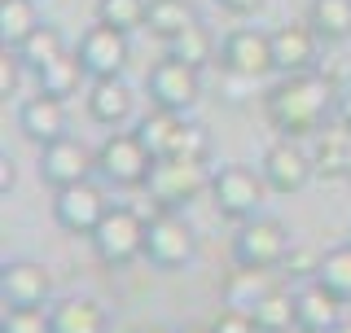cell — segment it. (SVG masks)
<instances>
[{
	"label": "cell",
	"mask_w": 351,
	"mask_h": 333,
	"mask_svg": "<svg viewBox=\"0 0 351 333\" xmlns=\"http://www.w3.org/2000/svg\"><path fill=\"white\" fill-rule=\"evenodd\" d=\"M329 97H334V84L316 71H303V75H285V79L268 92V119L281 136L299 140V136H312L321 132L325 114H329Z\"/></svg>",
	"instance_id": "obj_1"
},
{
	"label": "cell",
	"mask_w": 351,
	"mask_h": 333,
	"mask_svg": "<svg viewBox=\"0 0 351 333\" xmlns=\"http://www.w3.org/2000/svg\"><path fill=\"white\" fill-rule=\"evenodd\" d=\"M145 224L132 206H110L101 215V224L93 228V254L106 268H128L132 259H145Z\"/></svg>",
	"instance_id": "obj_2"
},
{
	"label": "cell",
	"mask_w": 351,
	"mask_h": 333,
	"mask_svg": "<svg viewBox=\"0 0 351 333\" xmlns=\"http://www.w3.org/2000/svg\"><path fill=\"white\" fill-rule=\"evenodd\" d=\"M202 188H211V171L197 158H154L145 193L158 202V210H180L189 206Z\"/></svg>",
	"instance_id": "obj_3"
},
{
	"label": "cell",
	"mask_w": 351,
	"mask_h": 333,
	"mask_svg": "<svg viewBox=\"0 0 351 333\" xmlns=\"http://www.w3.org/2000/svg\"><path fill=\"white\" fill-rule=\"evenodd\" d=\"M263 197H268L263 171H250V166H241V162H228V166H219V171H211V202L224 219L246 224L250 215H259Z\"/></svg>",
	"instance_id": "obj_4"
},
{
	"label": "cell",
	"mask_w": 351,
	"mask_h": 333,
	"mask_svg": "<svg viewBox=\"0 0 351 333\" xmlns=\"http://www.w3.org/2000/svg\"><path fill=\"white\" fill-rule=\"evenodd\" d=\"M149 166H154V153L145 149L141 132H114L97 149V175L114 188H145Z\"/></svg>",
	"instance_id": "obj_5"
},
{
	"label": "cell",
	"mask_w": 351,
	"mask_h": 333,
	"mask_svg": "<svg viewBox=\"0 0 351 333\" xmlns=\"http://www.w3.org/2000/svg\"><path fill=\"white\" fill-rule=\"evenodd\" d=\"M285 250H290V232L272 215H250L233 237V263L237 268L272 272V268L285 263Z\"/></svg>",
	"instance_id": "obj_6"
},
{
	"label": "cell",
	"mask_w": 351,
	"mask_h": 333,
	"mask_svg": "<svg viewBox=\"0 0 351 333\" xmlns=\"http://www.w3.org/2000/svg\"><path fill=\"white\" fill-rule=\"evenodd\" d=\"M145 92H149V101L158 106V110H189L197 106V97H202V79H197V66L189 62H180V58H162V62H154L149 66V75H145Z\"/></svg>",
	"instance_id": "obj_7"
},
{
	"label": "cell",
	"mask_w": 351,
	"mask_h": 333,
	"mask_svg": "<svg viewBox=\"0 0 351 333\" xmlns=\"http://www.w3.org/2000/svg\"><path fill=\"white\" fill-rule=\"evenodd\" d=\"M145 259L158 272H176L193 259V232L176 210H158L145 224Z\"/></svg>",
	"instance_id": "obj_8"
},
{
	"label": "cell",
	"mask_w": 351,
	"mask_h": 333,
	"mask_svg": "<svg viewBox=\"0 0 351 333\" xmlns=\"http://www.w3.org/2000/svg\"><path fill=\"white\" fill-rule=\"evenodd\" d=\"M219 62H224V71L237 75V79H263V75L277 71V62H272V36H263L255 27L228 31L224 49H219Z\"/></svg>",
	"instance_id": "obj_9"
},
{
	"label": "cell",
	"mask_w": 351,
	"mask_h": 333,
	"mask_svg": "<svg viewBox=\"0 0 351 333\" xmlns=\"http://www.w3.org/2000/svg\"><path fill=\"white\" fill-rule=\"evenodd\" d=\"M110 210V202L101 197V188L97 184H66V188H53V219L75 232V237H93V228L101 224V215Z\"/></svg>",
	"instance_id": "obj_10"
},
{
	"label": "cell",
	"mask_w": 351,
	"mask_h": 333,
	"mask_svg": "<svg viewBox=\"0 0 351 333\" xmlns=\"http://www.w3.org/2000/svg\"><path fill=\"white\" fill-rule=\"evenodd\" d=\"M97 171V153L80 145L75 136H58L49 145H40V180L49 188H66V184H80Z\"/></svg>",
	"instance_id": "obj_11"
},
{
	"label": "cell",
	"mask_w": 351,
	"mask_h": 333,
	"mask_svg": "<svg viewBox=\"0 0 351 333\" xmlns=\"http://www.w3.org/2000/svg\"><path fill=\"white\" fill-rule=\"evenodd\" d=\"M80 62L88 71V79H110V75H123L128 66V31L106 27V22H93V27L80 36Z\"/></svg>",
	"instance_id": "obj_12"
},
{
	"label": "cell",
	"mask_w": 351,
	"mask_h": 333,
	"mask_svg": "<svg viewBox=\"0 0 351 333\" xmlns=\"http://www.w3.org/2000/svg\"><path fill=\"white\" fill-rule=\"evenodd\" d=\"M259 171H263V180H268L272 193H299V188H307V180L316 175V162L307 158L290 136H281V140H272V145L263 149Z\"/></svg>",
	"instance_id": "obj_13"
},
{
	"label": "cell",
	"mask_w": 351,
	"mask_h": 333,
	"mask_svg": "<svg viewBox=\"0 0 351 333\" xmlns=\"http://www.w3.org/2000/svg\"><path fill=\"white\" fill-rule=\"evenodd\" d=\"M49 294H53V281L40 263H31V259L5 263V272H0V298H5V307H44Z\"/></svg>",
	"instance_id": "obj_14"
},
{
	"label": "cell",
	"mask_w": 351,
	"mask_h": 333,
	"mask_svg": "<svg viewBox=\"0 0 351 333\" xmlns=\"http://www.w3.org/2000/svg\"><path fill=\"white\" fill-rule=\"evenodd\" d=\"M316 49H321V40H316V31L307 27V22H285V27L272 31V62H277L281 75H303L316 66Z\"/></svg>",
	"instance_id": "obj_15"
},
{
	"label": "cell",
	"mask_w": 351,
	"mask_h": 333,
	"mask_svg": "<svg viewBox=\"0 0 351 333\" xmlns=\"http://www.w3.org/2000/svg\"><path fill=\"white\" fill-rule=\"evenodd\" d=\"M18 127L27 140H36V145H49V140L66 136V101L62 97H49V92H36L27 97L18 110Z\"/></svg>",
	"instance_id": "obj_16"
},
{
	"label": "cell",
	"mask_w": 351,
	"mask_h": 333,
	"mask_svg": "<svg viewBox=\"0 0 351 333\" xmlns=\"http://www.w3.org/2000/svg\"><path fill=\"white\" fill-rule=\"evenodd\" d=\"M338 303H343V298H334L321 281L303 285V290L294 294V329L299 333H329L343 320L338 316Z\"/></svg>",
	"instance_id": "obj_17"
},
{
	"label": "cell",
	"mask_w": 351,
	"mask_h": 333,
	"mask_svg": "<svg viewBox=\"0 0 351 333\" xmlns=\"http://www.w3.org/2000/svg\"><path fill=\"white\" fill-rule=\"evenodd\" d=\"M88 114H93L97 123H106V127L123 123L132 114V88L123 84V75L93 79V88H88Z\"/></svg>",
	"instance_id": "obj_18"
},
{
	"label": "cell",
	"mask_w": 351,
	"mask_h": 333,
	"mask_svg": "<svg viewBox=\"0 0 351 333\" xmlns=\"http://www.w3.org/2000/svg\"><path fill=\"white\" fill-rule=\"evenodd\" d=\"M184 123H189V119H184L180 110H158V106H154V114L141 119L136 132H141V140H145V149L154 153V158H171Z\"/></svg>",
	"instance_id": "obj_19"
},
{
	"label": "cell",
	"mask_w": 351,
	"mask_h": 333,
	"mask_svg": "<svg viewBox=\"0 0 351 333\" xmlns=\"http://www.w3.org/2000/svg\"><path fill=\"white\" fill-rule=\"evenodd\" d=\"M53 333H106V312L93 298H62L49 312Z\"/></svg>",
	"instance_id": "obj_20"
},
{
	"label": "cell",
	"mask_w": 351,
	"mask_h": 333,
	"mask_svg": "<svg viewBox=\"0 0 351 333\" xmlns=\"http://www.w3.org/2000/svg\"><path fill=\"white\" fill-rule=\"evenodd\" d=\"M307 27L316 31L321 44L351 40V0H312L307 5Z\"/></svg>",
	"instance_id": "obj_21"
},
{
	"label": "cell",
	"mask_w": 351,
	"mask_h": 333,
	"mask_svg": "<svg viewBox=\"0 0 351 333\" xmlns=\"http://www.w3.org/2000/svg\"><path fill=\"white\" fill-rule=\"evenodd\" d=\"M88 79V71H84V62H80V53H62L58 62H49L44 71L36 75V84H40V92H49V97H75L80 92V84Z\"/></svg>",
	"instance_id": "obj_22"
},
{
	"label": "cell",
	"mask_w": 351,
	"mask_h": 333,
	"mask_svg": "<svg viewBox=\"0 0 351 333\" xmlns=\"http://www.w3.org/2000/svg\"><path fill=\"white\" fill-rule=\"evenodd\" d=\"M193 22L197 18H193L189 0H149V9H145V31L158 36V40H176L180 31H189Z\"/></svg>",
	"instance_id": "obj_23"
},
{
	"label": "cell",
	"mask_w": 351,
	"mask_h": 333,
	"mask_svg": "<svg viewBox=\"0 0 351 333\" xmlns=\"http://www.w3.org/2000/svg\"><path fill=\"white\" fill-rule=\"evenodd\" d=\"M14 53H18V62L27 66L31 75H40L49 62H58L62 53H66V44H62V31H58V27H36V31H31V36L14 49Z\"/></svg>",
	"instance_id": "obj_24"
},
{
	"label": "cell",
	"mask_w": 351,
	"mask_h": 333,
	"mask_svg": "<svg viewBox=\"0 0 351 333\" xmlns=\"http://www.w3.org/2000/svg\"><path fill=\"white\" fill-rule=\"evenodd\" d=\"M316 171L329 175V180H338V175H351V132L338 123V127H329L325 136H321V149H316Z\"/></svg>",
	"instance_id": "obj_25"
},
{
	"label": "cell",
	"mask_w": 351,
	"mask_h": 333,
	"mask_svg": "<svg viewBox=\"0 0 351 333\" xmlns=\"http://www.w3.org/2000/svg\"><path fill=\"white\" fill-rule=\"evenodd\" d=\"M250 316H255V329L259 333H290L294 329V294L268 290L255 307H250Z\"/></svg>",
	"instance_id": "obj_26"
},
{
	"label": "cell",
	"mask_w": 351,
	"mask_h": 333,
	"mask_svg": "<svg viewBox=\"0 0 351 333\" xmlns=\"http://www.w3.org/2000/svg\"><path fill=\"white\" fill-rule=\"evenodd\" d=\"M36 27H40L36 0H0V44L5 49H18Z\"/></svg>",
	"instance_id": "obj_27"
},
{
	"label": "cell",
	"mask_w": 351,
	"mask_h": 333,
	"mask_svg": "<svg viewBox=\"0 0 351 333\" xmlns=\"http://www.w3.org/2000/svg\"><path fill=\"white\" fill-rule=\"evenodd\" d=\"M312 281H321L334 298H343V303H351V241L338 250H325L321 254V268H316Z\"/></svg>",
	"instance_id": "obj_28"
},
{
	"label": "cell",
	"mask_w": 351,
	"mask_h": 333,
	"mask_svg": "<svg viewBox=\"0 0 351 333\" xmlns=\"http://www.w3.org/2000/svg\"><path fill=\"white\" fill-rule=\"evenodd\" d=\"M167 53L171 58H180V62H189L202 71L206 62H211V53H215V40H211V31L202 27V22H193L189 31H180L176 40H167Z\"/></svg>",
	"instance_id": "obj_29"
},
{
	"label": "cell",
	"mask_w": 351,
	"mask_h": 333,
	"mask_svg": "<svg viewBox=\"0 0 351 333\" xmlns=\"http://www.w3.org/2000/svg\"><path fill=\"white\" fill-rule=\"evenodd\" d=\"M272 290V281H268V272H255V268H237L233 276H228V285H224V298H228V307H255L263 294Z\"/></svg>",
	"instance_id": "obj_30"
},
{
	"label": "cell",
	"mask_w": 351,
	"mask_h": 333,
	"mask_svg": "<svg viewBox=\"0 0 351 333\" xmlns=\"http://www.w3.org/2000/svg\"><path fill=\"white\" fill-rule=\"evenodd\" d=\"M145 9L149 0H97V22L119 27V31H136L145 27Z\"/></svg>",
	"instance_id": "obj_31"
},
{
	"label": "cell",
	"mask_w": 351,
	"mask_h": 333,
	"mask_svg": "<svg viewBox=\"0 0 351 333\" xmlns=\"http://www.w3.org/2000/svg\"><path fill=\"white\" fill-rule=\"evenodd\" d=\"M0 333H53V325H49V316H44L40 307H5Z\"/></svg>",
	"instance_id": "obj_32"
},
{
	"label": "cell",
	"mask_w": 351,
	"mask_h": 333,
	"mask_svg": "<svg viewBox=\"0 0 351 333\" xmlns=\"http://www.w3.org/2000/svg\"><path fill=\"white\" fill-rule=\"evenodd\" d=\"M211 333H259L255 329V316L246 307H224L215 320H211Z\"/></svg>",
	"instance_id": "obj_33"
},
{
	"label": "cell",
	"mask_w": 351,
	"mask_h": 333,
	"mask_svg": "<svg viewBox=\"0 0 351 333\" xmlns=\"http://www.w3.org/2000/svg\"><path fill=\"white\" fill-rule=\"evenodd\" d=\"M290 276H316V268H321V250L312 246H290L285 250V263H281Z\"/></svg>",
	"instance_id": "obj_34"
},
{
	"label": "cell",
	"mask_w": 351,
	"mask_h": 333,
	"mask_svg": "<svg viewBox=\"0 0 351 333\" xmlns=\"http://www.w3.org/2000/svg\"><path fill=\"white\" fill-rule=\"evenodd\" d=\"M22 71H27V66L18 62L14 49L0 53V97H14V92H18V75H22Z\"/></svg>",
	"instance_id": "obj_35"
},
{
	"label": "cell",
	"mask_w": 351,
	"mask_h": 333,
	"mask_svg": "<svg viewBox=\"0 0 351 333\" xmlns=\"http://www.w3.org/2000/svg\"><path fill=\"white\" fill-rule=\"evenodd\" d=\"M219 9H228V14H237V18H246V14H259L268 0H215Z\"/></svg>",
	"instance_id": "obj_36"
},
{
	"label": "cell",
	"mask_w": 351,
	"mask_h": 333,
	"mask_svg": "<svg viewBox=\"0 0 351 333\" xmlns=\"http://www.w3.org/2000/svg\"><path fill=\"white\" fill-rule=\"evenodd\" d=\"M338 123L351 132V97H343V106H338Z\"/></svg>",
	"instance_id": "obj_37"
},
{
	"label": "cell",
	"mask_w": 351,
	"mask_h": 333,
	"mask_svg": "<svg viewBox=\"0 0 351 333\" xmlns=\"http://www.w3.org/2000/svg\"><path fill=\"white\" fill-rule=\"evenodd\" d=\"M0 188H14V166L5 162V171H0Z\"/></svg>",
	"instance_id": "obj_38"
},
{
	"label": "cell",
	"mask_w": 351,
	"mask_h": 333,
	"mask_svg": "<svg viewBox=\"0 0 351 333\" xmlns=\"http://www.w3.org/2000/svg\"><path fill=\"white\" fill-rule=\"evenodd\" d=\"M176 333H211V325H180Z\"/></svg>",
	"instance_id": "obj_39"
},
{
	"label": "cell",
	"mask_w": 351,
	"mask_h": 333,
	"mask_svg": "<svg viewBox=\"0 0 351 333\" xmlns=\"http://www.w3.org/2000/svg\"><path fill=\"white\" fill-rule=\"evenodd\" d=\"M329 333H351V320H338V325L329 329Z\"/></svg>",
	"instance_id": "obj_40"
},
{
	"label": "cell",
	"mask_w": 351,
	"mask_h": 333,
	"mask_svg": "<svg viewBox=\"0 0 351 333\" xmlns=\"http://www.w3.org/2000/svg\"><path fill=\"white\" fill-rule=\"evenodd\" d=\"M132 333H167V329H158V325H141V329H132Z\"/></svg>",
	"instance_id": "obj_41"
}]
</instances>
